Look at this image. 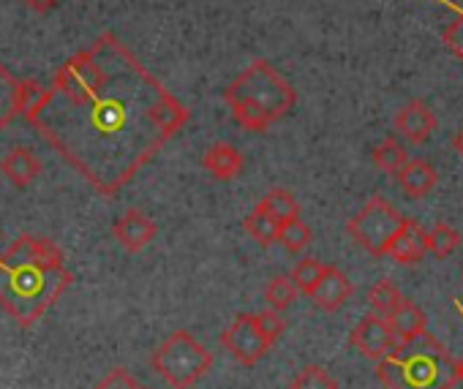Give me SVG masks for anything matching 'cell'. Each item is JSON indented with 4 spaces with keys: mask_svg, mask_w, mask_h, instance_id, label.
I'll return each mask as SVG.
<instances>
[{
    "mask_svg": "<svg viewBox=\"0 0 463 389\" xmlns=\"http://www.w3.org/2000/svg\"><path fill=\"white\" fill-rule=\"evenodd\" d=\"M354 294L352 281L338 270V267H327L317 283V289L311 292V300L322 308V310H338L349 302V297Z\"/></svg>",
    "mask_w": 463,
    "mask_h": 389,
    "instance_id": "4fadbf2b",
    "label": "cell"
},
{
    "mask_svg": "<svg viewBox=\"0 0 463 389\" xmlns=\"http://www.w3.org/2000/svg\"><path fill=\"white\" fill-rule=\"evenodd\" d=\"M42 93V85L36 79H17L4 63H0V134H4L14 117H20L33 98Z\"/></svg>",
    "mask_w": 463,
    "mask_h": 389,
    "instance_id": "ba28073f",
    "label": "cell"
},
{
    "mask_svg": "<svg viewBox=\"0 0 463 389\" xmlns=\"http://www.w3.org/2000/svg\"><path fill=\"white\" fill-rule=\"evenodd\" d=\"M112 232H115V240H118L126 251L139 254L142 248H147V245L156 240L158 227H156L142 210H128V213H123V216L115 221Z\"/></svg>",
    "mask_w": 463,
    "mask_h": 389,
    "instance_id": "8fae6325",
    "label": "cell"
},
{
    "mask_svg": "<svg viewBox=\"0 0 463 389\" xmlns=\"http://www.w3.org/2000/svg\"><path fill=\"white\" fill-rule=\"evenodd\" d=\"M150 365L172 389H191L210 373L213 354L188 329H177L153 351Z\"/></svg>",
    "mask_w": 463,
    "mask_h": 389,
    "instance_id": "5b68a950",
    "label": "cell"
},
{
    "mask_svg": "<svg viewBox=\"0 0 463 389\" xmlns=\"http://www.w3.org/2000/svg\"><path fill=\"white\" fill-rule=\"evenodd\" d=\"M455 378H458V381H463V359H460V362H455Z\"/></svg>",
    "mask_w": 463,
    "mask_h": 389,
    "instance_id": "1f68e13d",
    "label": "cell"
},
{
    "mask_svg": "<svg viewBox=\"0 0 463 389\" xmlns=\"http://www.w3.org/2000/svg\"><path fill=\"white\" fill-rule=\"evenodd\" d=\"M260 213L273 216L276 221H289V218H300V202L295 199V193L287 188H273L265 197L257 202Z\"/></svg>",
    "mask_w": 463,
    "mask_h": 389,
    "instance_id": "ac0fdd59",
    "label": "cell"
},
{
    "mask_svg": "<svg viewBox=\"0 0 463 389\" xmlns=\"http://www.w3.org/2000/svg\"><path fill=\"white\" fill-rule=\"evenodd\" d=\"M23 117L104 199H112L185 128L191 109L118 33L107 31L55 71Z\"/></svg>",
    "mask_w": 463,
    "mask_h": 389,
    "instance_id": "6da1fadb",
    "label": "cell"
},
{
    "mask_svg": "<svg viewBox=\"0 0 463 389\" xmlns=\"http://www.w3.org/2000/svg\"><path fill=\"white\" fill-rule=\"evenodd\" d=\"M0 171H4V177L9 182H14L17 188H31L42 174V161L36 158L33 150L14 147L12 153L4 155V161H0Z\"/></svg>",
    "mask_w": 463,
    "mask_h": 389,
    "instance_id": "5bb4252c",
    "label": "cell"
},
{
    "mask_svg": "<svg viewBox=\"0 0 463 389\" xmlns=\"http://www.w3.org/2000/svg\"><path fill=\"white\" fill-rule=\"evenodd\" d=\"M455 153H458V155L463 158V131H460V134L455 136Z\"/></svg>",
    "mask_w": 463,
    "mask_h": 389,
    "instance_id": "4dcf8cb0",
    "label": "cell"
},
{
    "mask_svg": "<svg viewBox=\"0 0 463 389\" xmlns=\"http://www.w3.org/2000/svg\"><path fill=\"white\" fill-rule=\"evenodd\" d=\"M349 340H352V346H354L363 357H368V359H373V362L384 359V357L401 343L398 335L392 332L390 321L382 319V316H376V313L360 319L357 327L352 329Z\"/></svg>",
    "mask_w": 463,
    "mask_h": 389,
    "instance_id": "9c48e42d",
    "label": "cell"
},
{
    "mask_svg": "<svg viewBox=\"0 0 463 389\" xmlns=\"http://www.w3.org/2000/svg\"><path fill=\"white\" fill-rule=\"evenodd\" d=\"M444 6H449L452 9V23L444 28V44H447V50L458 58V60H463V6H455V4H449V0H441Z\"/></svg>",
    "mask_w": 463,
    "mask_h": 389,
    "instance_id": "4316f807",
    "label": "cell"
},
{
    "mask_svg": "<svg viewBox=\"0 0 463 389\" xmlns=\"http://www.w3.org/2000/svg\"><path fill=\"white\" fill-rule=\"evenodd\" d=\"M254 316H257L260 332H262L270 343H276V340L281 338V332L287 329V321H284V316H281L279 310H262V313H254Z\"/></svg>",
    "mask_w": 463,
    "mask_h": 389,
    "instance_id": "f1b7e54d",
    "label": "cell"
},
{
    "mask_svg": "<svg viewBox=\"0 0 463 389\" xmlns=\"http://www.w3.org/2000/svg\"><path fill=\"white\" fill-rule=\"evenodd\" d=\"M298 286H295V281L289 278V275H276L270 283H268V289H265V300H268V305H270V310H287L295 300H298Z\"/></svg>",
    "mask_w": 463,
    "mask_h": 389,
    "instance_id": "cb8c5ba5",
    "label": "cell"
},
{
    "mask_svg": "<svg viewBox=\"0 0 463 389\" xmlns=\"http://www.w3.org/2000/svg\"><path fill=\"white\" fill-rule=\"evenodd\" d=\"M243 153L229 144V142H218L213 144L204 155H202V166L215 177V180H235L243 171Z\"/></svg>",
    "mask_w": 463,
    "mask_h": 389,
    "instance_id": "9a60e30c",
    "label": "cell"
},
{
    "mask_svg": "<svg viewBox=\"0 0 463 389\" xmlns=\"http://www.w3.org/2000/svg\"><path fill=\"white\" fill-rule=\"evenodd\" d=\"M392 332L398 335V340H411L420 332H425V313L414 300H401V305L392 310V316L387 319Z\"/></svg>",
    "mask_w": 463,
    "mask_h": 389,
    "instance_id": "e0dca14e",
    "label": "cell"
},
{
    "mask_svg": "<svg viewBox=\"0 0 463 389\" xmlns=\"http://www.w3.org/2000/svg\"><path fill=\"white\" fill-rule=\"evenodd\" d=\"M425 245H428V251H430L436 259H447V256H452V254L460 248V232L452 229L449 224H436V227L428 232Z\"/></svg>",
    "mask_w": 463,
    "mask_h": 389,
    "instance_id": "7402d4cb",
    "label": "cell"
},
{
    "mask_svg": "<svg viewBox=\"0 0 463 389\" xmlns=\"http://www.w3.org/2000/svg\"><path fill=\"white\" fill-rule=\"evenodd\" d=\"M20 4H25L28 9H33L39 14H50V12H55L63 4V0H20Z\"/></svg>",
    "mask_w": 463,
    "mask_h": 389,
    "instance_id": "f546056e",
    "label": "cell"
},
{
    "mask_svg": "<svg viewBox=\"0 0 463 389\" xmlns=\"http://www.w3.org/2000/svg\"><path fill=\"white\" fill-rule=\"evenodd\" d=\"M223 348L235 357L241 365H257L268 351H270V340L260 332L257 327V316L254 313H243L232 321L223 335H221Z\"/></svg>",
    "mask_w": 463,
    "mask_h": 389,
    "instance_id": "52a82bcc",
    "label": "cell"
},
{
    "mask_svg": "<svg viewBox=\"0 0 463 389\" xmlns=\"http://www.w3.org/2000/svg\"><path fill=\"white\" fill-rule=\"evenodd\" d=\"M223 101L229 104L238 125L254 134H265L273 123L295 109L298 93L292 82L281 77L268 60H254L243 74L232 79V85L223 90Z\"/></svg>",
    "mask_w": 463,
    "mask_h": 389,
    "instance_id": "3957f363",
    "label": "cell"
},
{
    "mask_svg": "<svg viewBox=\"0 0 463 389\" xmlns=\"http://www.w3.org/2000/svg\"><path fill=\"white\" fill-rule=\"evenodd\" d=\"M401 224L403 216L384 197H371L365 208L346 224V232L371 256H387V248Z\"/></svg>",
    "mask_w": 463,
    "mask_h": 389,
    "instance_id": "8992f818",
    "label": "cell"
},
{
    "mask_svg": "<svg viewBox=\"0 0 463 389\" xmlns=\"http://www.w3.org/2000/svg\"><path fill=\"white\" fill-rule=\"evenodd\" d=\"M314 240V232L308 224H303L300 218H289V221H281L279 227V243L289 251V254H300L311 245Z\"/></svg>",
    "mask_w": 463,
    "mask_h": 389,
    "instance_id": "44dd1931",
    "label": "cell"
},
{
    "mask_svg": "<svg viewBox=\"0 0 463 389\" xmlns=\"http://www.w3.org/2000/svg\"><path fill=\"white\" fill-rule=\"evenodd\" d=\"M425 237H428V232L417 221L403 218L401 229L395 232V237H392V243L387 248V256H392L398 264H417L428 254Z\"/></svg>",
    "mask_w": 463,
    "mask_h": 389,
    "instance_id": "7c38bea8",
    "label": "cell"
},
{
    "mask_svg": "<svg viewBox=\"0 0 463 389\" xmlns=\"http://www.w3.org/2000/svg\"><path fill=\"white\" fill-rule=\"evenodd\" d=\"M322 273H325V264L319 259H303V262H298V267L292 270L289 278L295 281V286H298L300 294H308L311 297V292L317 289Z\"/></svg>",
    "mask_w": 463,
    "mask_h": 389,
    "instance_id": "484cf974",
    "label": "cell"
},
{
    "mask_svg": "<svg viewBox=\"0 0 463 389\" xmlns=\"http://www.w3.org/2000/svg\"><path fill=\"white\" fill-rule=\"evenodd\" d=\"M289 389H338V381L322 365H308L292 378Z\"/></svg>",
    "mask_w": 463,
    "mask_h": 389,
    "instance_id": "d4e9b609",
    "label": "cell"
},
{
    "mask_svg": "<svg viewBox=\"0 0 463 389\" xmlns=\"http://www.w3.org/2000/svg\"><path fill=\"white\" fill-rule=\"evenodd\" d=\"M93 389H147V386L142 381H137L126 367H115Z\"/></svg>",
    "mask_w": 463,
    "mask_h": 389,
    "instance_id": "83f0119b",
    "label": "cell"
},
{
    "mask_svg": "<svg viewBox=\"0 0 463 389\" xmlns=\"http://www.w3.org/2000/svg\"><path fill=\"white\" fill-rule=\"evenodd\" d=\"M398 177V182H401V188L406 190V197H411V199H422V197H428V193L436 188V182H439V171H436V166L433 163H428V161H422V158H417V161H406V166L395 174Z\"/></svg>",
    "mask_w": 463,
    "mask_h": 389,
    "instance_id": "2e32d148",
    "label": "cell"
},
{
    "mask_svg": "<svg viewBox=\"0 0 463 389\" xmlns=\"http://www.w3.org/2000/svg\"><path fill=\"white\" fill-rule=\"evenodd\" d=\"M71 283L63 251L47 237L23 235L0 256V308L23 329L42 321Z\"/></svg>",
    "mask_w": 463,
    "mask_h": 389,
    "instance_id": "7a4b0ae2",
    "label": "cell"
},
{
    "mask_svg": "<svg viewBox=\"0 0 463 389\" xmlns=\"http://www.w3.org/2000/svg\"><path fill=\"white\" fill-rule=\"evenodd\" d=\"M246 232L262 245V248H270L273 243H279V227H281V221H276L273 216H268V213H260V210H254L249 218H246Z\"/></svg>",
    "mask_w": 463,
    "mask_h": 389,
    "instance_id": "603a6c76",
    "label": "cell"
},
{
    "mask_svg": "<svg viewBox=\"0 0 463 389\" xmlns=\"http://www.w3.org/2000/svg\"><path fill=\"white\" fill-rule=\"evenodd\" d=\"M395 131H398L406 142L422 144V142H428V139L433 136V131H436V115H433V109H430L425 101H420V98L406 101V104L398 109V115H395Z\"/></svg>",
    "mask_w": 463,
    "mask_h": 389,
    "instance_id": "30bf717a",
    "label": "cell"
},
{
    "mask_svg": "<svg viewBox=\"0 0 463 389\" xmlns=\"http://www.w3.org/2000/svg\"><path fill=\"white\" fill-rule=\"evenodd\" d=\"M406 161H409L406 147H403L398 139H392V136H387L384 142H379V144L373 147V163H376L382 171H387V174H398V171L406 166Z\"/></svg>",
    "mask_w": 463,
    "mask_h": 389,
    "instance_id": "ffe728a7",
    "label": "cell"
},
{
    "mask_svg": "<svg viewBox=\"0 0 463 389\" xmlns=\"http://www.w3.org/2000/svg\"><path fill=\"white\" fill-rule=\"evenodd\" d=\"M401 292H398V286L390 281V278H382L379 283H373L371 286V292H368V305H371V310L376 313V316H382V319H390L392 316V310L401 305Z\"/></svg>",
    "mask_w": 463,
    "mask_h": 389,
    "instance_id": "d6986e66",
    "label": "cell"
},
{
    "mask_svg": "<svg viewBox=\"0 0 463 389\" xmlns=\"http://www.w3.org/2000/svg\"><path fill=\"white\" fill-rule=\"evenodd\" d=\"M376 375L384 389H452L458 381L455 362L428 329L379 359Z\"/></svg>",
    "mask_w": 463,
    "mask_h": 389,
    "instance_id": "277c9868",
    "label": "cell"
}]
</instances>
